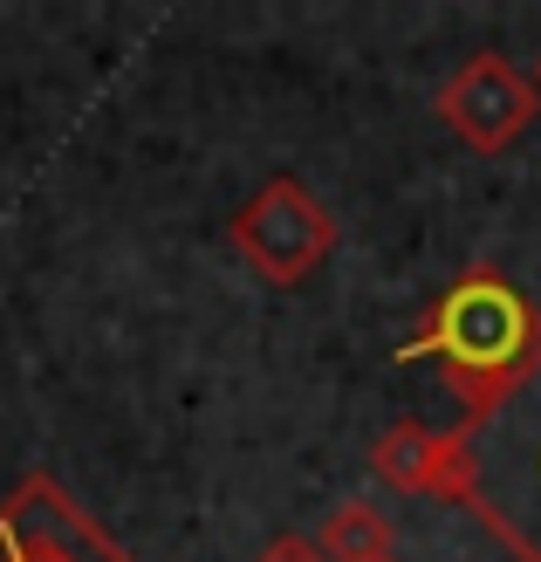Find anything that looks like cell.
<instances>
[{
  "label": "cell",
  "instance_id": "obj_3",
  "mask_svg": "<svg viewBox=\"0 0 541 562\" xmlns=\"http://www.w3.org/2000/svg\"><path fill=\"white\" fill-rule=\"evenodd\" d=\"M0 562H76V555H63V549H27V542H14V528L0 521Z\"/></svg>",
  "mask_w": 541,
  "mask_h": 562
},
{
  "label": "cell",
  "instance_id": "obj_1",
  "mask_svg": "<svg viewBox=\"0 0 541 562\" xmlns=\"http://www.w3.org/2000/svg\"><path fill=\"white\" fill-rule=\"evenodd\" d=\"M473 501L528 562H541V357L473 426Z\"/></svg>",
  "mask_w": 541,
  "mask_h": 562
},
{
  "label": "cell",
  "instance_id": "obj_2",
  "mask_svg": "<svg viewBox=\"0 0 541 562\" xmlns=\"http://www.w3.org/2000/svg\"><path fill=\"white\" fill-rule=\"evenodd\" d=\"M534 350V316L528 302L494 274H473L466 289H452L432 336H418L405 357H446L460 378L473 384H494V378H515L521 357Z\"/></svg>",
  "mask_w": 541,
  "mask_h": 562
}]
</instances>
